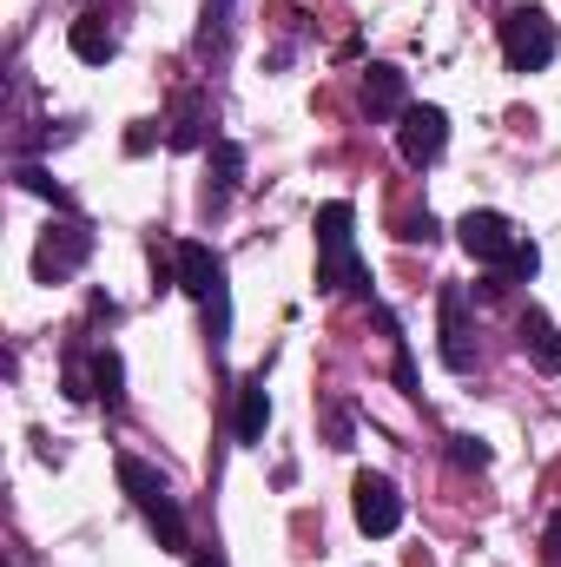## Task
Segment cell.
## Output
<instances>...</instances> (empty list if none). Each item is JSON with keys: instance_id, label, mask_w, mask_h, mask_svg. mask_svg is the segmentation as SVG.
Segmentation results:
<instances>
[{"instance_id": "9c48e42d", "label": "cell", "mask_w": 561, "mask_h": 567, "mask_svg": "<svg viewBox=\"0 0 561 567\" xmlns=\"http://www.w3.org/2000/svg\"><path fill=\"white\" fill-rule=\"evenodd\" d=\"M442 363L462 377V370H476V343H469V290L462 284H442Z\"/></svg>"}, {"instance_id": "30bf717a", "label": "cell", "mask_w": 561, "mask_h": 567, "mask_svg": "<svg viewBox=\"0 0 561 567\" xmlns=\"http://www.w3.org/2000/svg\"><path fill=\"white\" fill-rule=\"evenodd\" d=\"M67 47H73V60H86V66H106V60L120 53V33H113V20H106L100 7H86V13L67 27Z\"/></svg>"}, {"instance_id": "2e32d148", "label": "cell", "mask_w": 561, "mask_h": 567, "mask_svg": "<svg viewBox=\"0 0 561 567\" xmlns=\"http://www.w3.org/2000/svg\"><path fill=\"white\" fill-rule=\"evenodd\" d=\"M93 396H100L106 410L126 403V363H120V350H93Z\"/></svg>"}, {"instance_id": "7a4b0ae2", "label": "cell", "mask_w": 561, "mask_h": 567, "mask_svg": "<svg viewBox=\"0 0 561 567\" xmlns=\"http://www.w3.org/2000/svg\"><path fill=\"white\" fill-rule=\"evenodd\" d=\"M357 212L344 198L317 205V290H350L364 284V265H357Z\"/></svg>"}, {"instance_id": "d6986e66", "label": "cell", "mask_w": 561, "mask_h": 567, "mask_svg": "<svg viewBox=\"0 0 561 567\" xmlns=\"http://www.w3.org/2000/svg\"><path fill=\"white\" fill-rule=\"evenodd\" d=\"M449 455H456V468H489V442L482 435H456Z\"/></svg>"}, {"instance_id": "9a60e30c", "label": "cell", "mask_w": 561, "mask_h": 567, "mask_svg": "<svg viewBox=\"0 0 561 567\" xmlns=\"http://www.w3.org/2000/svg\"><path fill=\"white\" fill-rule=\"evenodd\" d=\"M364 106H370L377 120H384V113H404V106H410V100H404V73H397V66H370V73H364Z\"/></svg>"}, {"instance_id": "ffe728a7", "label": "cell", "mask_w": 561, "mask_h": 567, "mask_svg": "<svg viewBox=\"0 0 561 567\" xmlns=\"http://www.w3.org/2000/svg\"><path fill=\"white\" fill-rule=\"evenodd\" d=\"M397 238H404V245H429V238H436V218H429V212H422V218H404Z\"/></svg>"}, {"instance_id": "7c38bea8", "label": "cell", "mask_w": 561, "mask_h": 567, "mask_svg": "<svg viewBox=\"0 0 561 567\" xmlns=\"http://www.w3.org/2000/svg\"><path fill=\"white\" fill-rule=\"evenodd\" d=\"M522 350H529V357H536L549 377L561 370V330L542 317V310H522Z\"/></svg>"}, {"instance_id": "6da1fadb", "label": "cell", "mask_w": 561, "mask_h": 567, "mask_svg": "<svg viewBox=\"0 0 561 567\" xmlns=\"http://www.w3.org/2000/svg\"><path fill=\"white\" fill-rule=\"evenodd\" d=\"M120 488L133 495V508H140L145 522H152V535H159V548H172V555H185V548H192V528H185V508L172 502V488H165V475H159V468H145L140 455H120Z\"/></svg>"}, {"instance_id": "44dd1931", "label": "cell", "mask_w": 561, "mask_h": 567, "mask_svg": "<svg viewBox=\"0 0 561 567\" xmlns=\"http://www.w3.org/2000/svg\"><path fill=\"white\" fill-rule=\"evenodd\" d=\"M542 567H561V515L549 522V535H542Z\"/></svg>"}, {"instance_id": "7402d4cb", "label": "cell", "mask_w": 561, "mask_h": 567, "mask_svg": "<svg viewBox=\"0 0 561 567\" xmlns=\"http://www.w3.org/2000/svg\"><path fill=\"white\" fill-rule=\"evenodd\" d=\"M192 567H218V561H212V555H198V561H192Z\"/></svg>"}, {"instance_id": "8fae6325", "label": "cell", "mask_w": 561, "mask_h": 567, "mask_svg": "<svg viewBox=\"0 0 561 567\" xmlns=\"http://www.w3.org/2000/svg\"><path fill=\"white\" fill-rule=\"evenodd\" d=\"M238 172H245V145H238V140H218V145H212V178H205V212H218V205L232 198Z\"/></svg>"}, {"instance_id": "5bb4252c", "label": "cell", "mask_w": 561, "mask_h": 567, "mask_svg": "<svg viewBox=\"0 0 561 567\" xmlns=\"http://www.w3.org/2000/svg\"><path fill=\"white\" fill-rule=\"evenodd\" d=\"M205 126H212L205 120V93H178V113H172V133L165 140L178 145V152H198L205 145Z\"/></svg>"}, {"instance_id": "8992f818", "label": "cell", "mask_w": 561, "mask_h": 567, "mask_svg": "<svg viewBox=\"0 0 561 567\" xmlns=\"http://www.w3.org/2000/svg\"><path fill=\"white\" fill-rule=\"evenodd\" d=\"M442 145H449V113L442 106H404L397 113V152L410 165H436Z\"/></svg>"}, {"instance_id": "52a82bcc", "label": "cell", "mask_w": 561, "mask_h": 567, "mask_svg": "<svg viewBox=\"0 0 561 567\" xmlns=\"http://www.w3.org/2000/svg\"><path fill=\"white\" fill-rule=\"evenodd\" d=\"M456 238H462L469 258H482V265H496V271H509V258H516V245H522L502 212H469V218L456 225Z\"/></svg>"}, {"instance_id": "ba28073f", "label": "cell", "mask_w": 561, "mask_h": 567, "mask_svg": "<svg viewBox=\"0 0 561 567\" xmlns=\"http://www.w3.org/2000/svg\"><path fill=\"white\" fill-rule=\"evenodd\" d=\"M350 495H357V528H364V535H377V542H384V535H397V528H404V495H397V482H390V475H357V488H350Z\"/></svg>"}, {"instance_id": "5b68a950", "label": "cell", "mask_w": 561, "mask_h": 567, "mask_svg": "<svg viewBox=\"0 0 561 567\" xmlns=\"http://www.w3.org/2000/svg\"><path fill=\"white\" fill-rule=\"evenodd\" d=\"M86 251H93V231H86V225H53V231L33 245V278L67 284L80 265H86Z\"/></svg>"}, {"instance_id": "4fadbf2b", "label": "cell", "mask_w": 561, "mask_h": 567, "mask_svg": "<svg viewBox=\"0 0 561 567\" xmlns=\"http://www.w3.org/2000/svg\"><path fill=\"white\" fill-rule=\"evenodd\" d=\"M265 423H272L265 377H245V390H238V442H265Z\"/></svg>"}, {"instance_id": "e0dca14e", "label": "cell", "mask_w": 561, "mask_h": 567, "mask_svg": "<svg viewBox=\"0 0 561 567\" xmlns=\"http://www.w3.org/2000/svg\"><path fill=\"white\" fill-rule=\"evenodd\" d=\"M232 7L238 0H205V20H198V53L205 60H218L232 47Z\"/></svg>"}, {"instance_id": "277c9868", "label": "cell", "mask_w": 561, "mask_h": 567, "mask_svg": "<svg viewBox=\"0 0 561 567\" xmlns=\"http://www.w3.org/2000/svg\"><path fill=\"white\" fill-rule=\"evenodd\" d=\"M555 47H561V33L542 7H509L502 13V53H509L516 73H542L555 60Z\"/></svg>"}, {"instance_id": "ac0fdd59", "label": "cell", "mask_w": 561, "mask_h": 567, "mask_svg": "<svg viewBox=\"0 0 561 567\" xmlns=\"http://www.w3.org/2000/svg\"><path fill=\"white\" fill-rule=\"evenodd\" d=\"M20 185L33 192V198H53V205H73L60 185H53V172H40V165H20Z\"/></svg>"}, {"instance_id": "3957f363", "label": "cell", "mask_w": 561, "mask_h": 567, "mask_svg": "<svg viewBox=\"0 0 561 567\" xmlns=\"http://www.w3.org/2000/svg\"><path fill=\"white\" fill-rule=\"evenodd\" d=\"M172 271H178V290H192V297L205 303L212 343H225V330H232V297H225V258H218L212 245L185 238V245L172 251Z\"/></svg>"}]
</instances>
